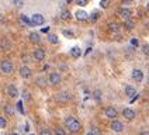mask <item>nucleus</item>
Here are the masks:
<instances>
[{"label": "nucleus", "mask_w": 149, "mask_h": 135, "mask_svg": "<svg viewBox=\"0 0 149 135\" xmlns=\"http://www.w3.org/2000/svg\"><path fill=\"white\" fill-rule=\"evenodd\" d=\"M110 127H111V129H113L114 132H123V131H124V124H123L121 121H118V120H113Z\"/></svg>", "instance_id": "nucleus-7"}, {"label": "nucleus", "mask_w": 149, "mask_h": 135, "mask_svg": "<svg viewBox=\"0 0 149 135\" xmlns=\"http://www.w3.org/2000/svg\"><path fill=\"white\" fill-rule=\"evenodd\" d=\"M59 17H61V20H69V18H70V13H69V10L63 8V10L61 11Z\"/></svg>", "instance_id": "nucleus-23"}, {"label": "nucleus", "mask_w": 149, "mask_h": 135, "mask_svg": "<svg viewBox=\"0 0 149 135\" xmlns=\"http://www.w3.org/2000/svg\"><path fill=\"white\" fill-rule=\"evenodd\" d=\"M4 114H7V116H14V107L11 106V104H6L4 106Z\"/></svg>", "instance_id": "nucleus-22"}, {"label": "nucleus", "mask_w": 149, "mask_h": 135, "mask_svg": "<svg viewBox=\"0 0 149 135\" xmlns=\"http://www.w3.org/2000/svg\"><path fill=\"white\" fill-rule=\"evenodd\" d=\"M23 100H24V101H30V100H31V94H30V92H28V90H24V92H23Z\"/></svg>", "instance_id": "nucleus-26"}, {"label": "nucleus", "mask_w": 149, "mask_h": 135, "mask_svg": "<svg viewBox=\"0 0 149 135\" xmlns=\"http://www.w3.org/2000/svg\"><path fill=\"white\" fill-rule=\"evenodd\" d=\"M104 114L107 118H111V120H117V116H118V111H117L114 107H107L104 110Z\"/></svg>", "instance_id": "nucleus-10"}, {"label": "nucleus", "mask_w": 149, "mask_h": 135, "mask_svg": "<svg viewBox=\"0 0 149 135\" xmlns=\"http://www.w3.org/2000/svg\"><path fill=\"white\" fill-rule=\"evenodd\" d=\"M40 135H54V132L51 129H48V128H44V129H41Z\"/></svg>", "instance_id": "nucleus-31"}, {"label": "nucleus", "mask_w": 149, "mask_h": 135, "mask_svg": "<svg viewBox=\"0 0 149 135\" xmlns=\"http://www.w3.org/2000/svg\"><path fill=\"white\" fill-rule=\"evenodd\" d=\"M76 18L77 20H80V21H86L87 20V13L82 10V8H79L77 11H76Z\"/></svg>", "instance_id": "nucleus-17"}, {"label": "nucleus", "mask_w": 149, "mask_h": 135, "mask_svg": "<svg viewBox=\"0 0 149 135\" xmlns=\"http://www.w3.org/2000/svg\"><path fill=\"white\" fill-rule=\"evenodd\" d=\"M131 76H132V79H134V80H136L138 83L143 80V73H142V70H141V69H134V70H132V73H131Z\"/></svg>", "instance_id": "nucleus-13"}, {"label": "nucleus", "mask_w": 149, "mask_h": 135, "mask_svg": "<svg viewBox=\"0 0 149 135\" xmlns=\"http://www.w3.org/2000/svg\"><path fill=\"white\" fill-rule=\"evenodd\" d=\"M70 1H73V0H68V3H70Z\"/></svg>", "instance_id": "nucleus-45"}, {"label": "nucleus", "mask_w": 149, "mask_h": 135, "mask_svg": "<svg viewBox=\"0 0 149 135\" xmlns=\"http://www.w3.org/2000/svg\"><path fill=\"white\" fill-rule=\"evenodd\" d=\"M17 109L20 110V113H24V110H23V104H21V101L17 104Z\"/></svg>", "instance_id": "nucleus-38"}, {"label": "nucleus", "mask_w": 149, "mask_h": 135, "mask_svg": "<svg viewBox=\"0 0 149 135\" xmlns=\"http://www.w3.org/2000/svg\"><path fill=\"white\" fill-rule=\"evenodd\" d=\"M121 3H123V6H130L131 3H132V0H121Z\"/></svg>", "instance_id": "nucleus-36"}, {"label": "nucleus", "mask_w": 149, "mask_h": 135, "mask_svg": "<svg viewBox=\"0 0 149 135\" xmlns=\"http://www.w3.org/2000/svg\"><path fill=\"white\" fill-rule=\"evenodd\" d=\"M70 56H72V58H80V56H82L80 47H73V48L70 49Z\"/></svg>", "instance_id": "nucleus-18"}, {"label": "nucleus", "mask_w": 149, "mask_h": 135, "mask_svg": "<svg viewBox=\"0 0 149 135\" xmlns=\"http://www.w3.org/2000/svg\"><path fill=\"white\" fill-rule=\"evenodd\" d=\"M139 135H149V129H142L139 132Z\"/></svg>", "instance_id": "nucleus-39"}, {"label": "nucleus", "mask_w": 149, "mask_h": 135, "mask_svg": "<svg viewBox=\"0 0 149 135\" xmlns=\"http://www.w3.org/2000/svg\"><path fill=\"white\" fill-rule=\"evenodd\" d=\"M35 84H37L38 87H47V79L42 77V76H40V77L35 79Z\"/></svg>", "instance_id": "nucleus-20"}, {"label": "nucleus", "mask_w": 149, "mask_h": 135, "mask_svg": "<svg viewBox=\"0 0 149 135\" xmlns=\"http://www.w3.org/2000/svg\"><path fill=\"white\" fill-rule=\"evenodd\" d=\"M7 127V120L4 117H0V128H6Z\"/></svg>", "instance_id": "nucleus-32"}, {"label": "nucleus", "mask_w": 149, "mask_h": 135, "mask_svg": "<svg viewBox=\"0 0 149 135\" xmlns=\"http://www.w3.org/2000/svg\"><path fill=\"white\" fill-rule=\"evenodd\" d=\"M123 117H124L125 120H128V121H132L134 118L136 117V113H135L132 109L127 107V109L123 110Z\"/></svg>", "instance_id": "nucleus-8"}, {"label": "nucleus", "mask_w": 149, "mask_h": 135, "mask_svg": "<svg viewBox=\"0 0 149 135\" xmlns=\"http://www.w3.org/2000/svg\"><path fill=\"white\" fill-rule=\"evenodd\" d=\"M45 51L42 49V48H37V49L33 52V58L34 61H37V62H41V61H44L45 59Z\"/></svg>", "instance_id": "nucleus-6"}, {"label": "nucleus", "mask_w": 149, "mask_h": 135, "mask_svg": "<svg viewBox=\"0 0 149 135\" xmlns=\"http://www.w3.org/2000/svg\"><path fill=\"white\" fill-rule=\"evenodd\" d=\"M13 4L16 7H23L24 6V0H13Z\"/></svg>", "instance_id": "nucleus-29"}, {"label": "nucleus", "mask_w": 149, "mask_h": 135, "mask_svg": "<svg viewBox=\"0 0 149 135\" xmlns=\"http://www.w3.org/2000/svg\"><path fill=\"white\" fill-rule=\"evenodd\" d=\"M142 52H143V54H149V44L142 45Z\"/></svg>", "instance_id": "nucleus-33"}, {"label": "nucleus", "mask_w": 149, "mask_h": 135, "mask_svg": "<svg viewBox=\"0 0 149 135\" xmlns=\"http://www.w3.org/2000/svg\"><path fill=\"white\" fill-rule=\"evenodd\" d=\"M6 90H7V94L11 99H17V97H18V90H17V87L14 84H8Z\"/></svg>", "instance_id": "nucleus-12"}, {"label": "nucleus", "mask_w": 149, "mask_h": 135, "mask_svg": "<svg viewBox=\"0 0 149 135\" xmlns=\"http://www.w3.org/2000/svg\"><path fill=\"white\" fill-rule=\"evenodd\" d=\"M18 73H20V76H21L23 79H30V77L33 76V72H31V69L27 66V65H23V66H20V69H18Z\"/></svg>", "instance_id": "nucleus-5"}, {"label": "nucleus", "mask_w": 149, "mask_h": 135, "mask_svg": "<svg viewBox=\"0 0 149 135\" xmlns=\"http://www.w3.org/2000/svg\"><path fill=\"white\" fill-rule=\"evenodd\" d=\"M30 41L38 44V42L41 41V35H40V33H31L30 34Z\"/></svg>", "instance_id": "nucleus-21"}, {"label": "nucleus", "mask_w": 149, "mask_h": 135, "mask_svg": "<svg viewBox=\"0 0 149 135\" xmlns=\"http://www.w3.org/2000/svg\"><path fill=\"white\" fill-rule=\"evenodd\" d=\"M48 31H49V28H48V27H47V28H42V33H48Z\"/></svg>", "instance_id": "nucleus-42"}, {"label": "nucleus", "mask_w": 149, "mask_h": 135, "mask_svg": "<svg viewBox=\"0 0 149 135\" xmlns=\"http://www.w3.org/2000/svg\"><path fill=\"white\" fill-rule=\"evenodd\" d=\"M18 23H20L21 25H33L31 20H30L27 16H20L18 17Z\"/></svg>", "instance_id": "nucleus-19"}, {"label": "nucleus", "mask_w": 149, "mask_h": 135, "mask_svg": "<svg viewBox=\"0 0 149 135\" xmlns=\"http://www.w3.org/2000/svg\"><path fill=\"white\" fill-rule=\"evenodd\" d=\"M47 38H48V41L51 42V44H58V35H56V34H48V37H47Z\"/></svg>", "instance_id": "nucleus-24"}, {"label": "nucleus", "mask_w": 149, "mask_h": 135, "mask_svg": "<svg viewBox=\"0 0 149 135\" xmlns=\"http://www.w3.org/2000/svg\"><path fill=\"white\" fill-rule=\"evenodd\" d=\"M108 31H110L111 34L118 35L120 31H121V28H120V25L117 24V23H108Z\"/></svg>", "instance_id": "nucleus-16"}, {"label": "nucleus", "mask_w": 149, "mask_h": 135, "mask_svg": "<svg viewBox=\"0 0 149 135\" xmlns=\"http://www.w3.org/2000/svg\"><path fill=\"white\" fill-rule=\"evenodd\" d=\"M31 23H33V25H42L45 23V17L42 16V14H40V13H35L31 17Z\"/></svg>", "instance_id": "nucleus-9"}, {"label": "nucleus", "mask_w": 149, "mask_h": 135, "mask_svg": "<svg viewBox=\"0 0 149 135\" xmlns=\"http://www.w3.org/2000/svg\"><path fill=\"white\" fill-rule=\"evenodd\" d=\"M148 84H149V76H148Z\"/></svg>", "instance_id": "nucleus-46"}, {"label": "nucleus", "mask_w": 149, "mask_h": 135, "mask_svg": "<svg viewBox=\"0 0 149 135\" xmlns=\"http://www.w3.org/2000/svg\"><path fill=\"white\" fill-rule=\"evenodd\" d=\"M11 135H18V134L17 132H11Z\"/></svg>", "instance_id": "nucleus-44"}, {"label": "nucleus", "mask_w": 149, "mask_h": 135, "mask_svg": "<svg viewBox=\"0 0 149 135\" xmlns=\"http://www.w3.org/2000/svg\"><path fill=\"white\" fill-rule=\"evenodd\" d=\"M138 44H139V42H138V40H135V38H132V40H131V45H134V47H138Z\"/></svg>", "instance_id": "nucleus-37"}, {"label": "nucleus", "mask_w": 149, "mask_h": 135, "mask_svg": "<svg viewBox=\"0 0 149 135\" xmlns=\"http://www.w3.org/2000/svg\"><path fill=\"white\" fill-rule=\"evenodd\" d=\"M0 70L3 72V73H11L13 70H14V65H13V62L11 61H8V59H4V61H1L0 62Z\"/></svg>", "instance_id": "nucleus-2"}, {"label": "nucleus", "mask_w": 149, "mask_h": 135, "mask_svg": "<svg viewBox=\"0 0 149 135\" xmlns=\"http://www.w3.org/2000/svg\"><path fill=\"white\" fill-rule=\"evenodd\" d=\"M124 93L125 96H128V97H135V94H136V89L131 86V84H127L124 87Z\"/></svg>", "instance_id": "nucleus-14"}, {"label": "nucleus", "mask_w": 149, "mask_h": 135, "mask_svg": "<svg viewBox=\"0 0 149 135\" xmlns=\"http://www.w3.org/2000/svg\"><path fill=\"white\" fill-rule=\"evenodd\" d=\"M118 16L121 17L123 20H130V17H131V11H130V8L127 7H121L120 10H118Z\"/></svg>", "instance_id": "nucleus-11"}, {"label": "nucleus", "mask_w": 149, "mask_h": 135, "mask_svg": "<svg viewBox=\"0 0 149 135\" xmlns=\"http://www.w3.org/2000/svg\"><path fill=\"white\" fill-rule=\"evenodd\" d=\"M55 99H56V101L58 103H62V104H66V103H69V101H72V94L69 92H59L56 96H55Z\"/></svg>", "instance_id": "nucleus-3"}, {"label": "nucleus", "mask_w": 149, "mask_h": 135, "mask_svg": "<svg viewBox=\"0 0 149 135\" xmlns=\"http://www.w3.org/2000/svg\"><path fill=\"white\" fill-rule=\"evenodd\" d=\"M62 34H63L66 38H73V37H74V34L72 33V31H69V30H63V31H62Z\"/></svg>", "instance_id": "nucleus-28"}, {"label": "nucleus", "mask_w": 149, "mask_h": 135, "mask_svg": "<svg viewBox=\"0 0 149 135\" xmlns=\"http://www.w3.org/2000/svg\"><path fill=\"white\" fill-rule=\"evenodd\" d=\"M74 1H76V4H77V6H80V7L87 6V3H89V0H74Z\"/></svg>", "instance_id": "nucleus-27"}, {"label": "nucleus", "mask_w": 149, "mask_h": 135, "mask_svg": "<svg viewBox=\"0 0 149 135\" xmlns=\"http://www.w3.org/2000/svg\"><path fill=\"white\" fill-rule=\"evenodd\" d=\"M59 68H61L62 70H66V65H65V63H59Z\"/></svg>", "instance_id": "nucleus-41"}, {"label": "nucleus", "mask_w": 149, "mask_h": 135, "mask_svg": "<svg viewBox=\"0 0 149 135\" xmlns=\"http://www.w3.org/2000/svg\"><path fill=\"white\" fill-rule=\"evenodd\" d=\"M48 83H49L51 86H58V84L61 83V75H59L58 72L49 73V76H48Z\"/></svg>", "instance_id": "nucleus-4"}, {"label": "nucleus", "mask_w": 149, "mask_h": 135, "mask_svg": "<svg viewBox=\"0 0 149 135\" xmlns=\"http://www.w3.org/2000/svg\"><path fill=\"white\" fill-rule=\"evenodd\" d=\"M100 6L101 7H108V0H101L100 1Z\"/></svg>", "instance_id": "nucleus-35"}, {"label": "nucleus", "mask_w": 149, "mask_h": 135, "mask_svg": "<svg viewBox=\"0 0 149 135\" xmlns=\"http://www.w3.org/2000/svg\"><path fill=\"white\" fill-rule=\"evenodd\" d=\"M0 48L3 51H8L11 48V41L8 38H1L0 40Z\"/></svg>", "instance_id": "nucleus-15"}, {"label": "nucleus", "mask_w": 149, "mask_h": 135, "mask_svg": "<svg viewBox=\"0 0 149 135\" xmlns=\"http://www.w3.org/2000/svg\"><path fill=\"white\" fill-rule=\"evenodd\" d=\"M54 135H66V131L63 129V128H55V131H54Z\"/></svg>", "instance_id": "nucleus-25"}, {"label": "nucleus", "mask_w": 149, "mask_h": 135, "mask_svg": "<svg viewBox=\"0 0 149 135\" xmlns=\"http://www.w3.org/2000/svg\"><path fill=\"white\" fill-rule=\"evenodd\" d=\"M125 27H127L128 30H132L134 28V21L132 20H125Z\"/></svg>", "instance_id": "nucleus-30"}, {"label": "nucleus", "mask_w": 149, "mask_h": 135, "mask_svg": "<svg viewBox=\"0 0 149 135\" xmlns=\"http://www.w3.org/2000/svg\"><path fill=\"white\" fill-rule=\"evenodd\" d=\"M94 99H96V100H100V99H101V92H100V90H96V92H94Z\"/></svg>", "instance_id": "nucleus-34"}, {"label": "nucleus", "mask_w": 149, "mask_h": 135, "mask_svg": "<svg viewBox=\"0 0 149 135\" xmlns=\"http://www.w3.org/2000/svg\"><path fill=\"white\" fill-rule=\"evenodd\" d=\"M90 20L91 21H96V20H97V14H96V11H94V14L90 17Z\"/></svg>", "instance_id": "nucleus-40"}, {"label": "nucleus", "mask_w": 149, "mask_h": 135, "mask_svg": "<svg viewBox=\"0 0 149 135\" xmlns=\"http://www.w3.org/2000/svg\"><path fill=\"white\" fill-rule=\"evenodd\" d=\"M65 127H66V129L69 132H72V134H76V132H79L80 131V128H82V124H80V121L77 120V118L74 117H68L65 120Z\"/></svg>", "instance_id": "nucleus-1"}, {"label": "nucleus", "mask_w": 149, "mask_h": 135, "mask_svg": "<svg viewBox=\"0 0 149 135\" xmlns=\"http://www.w3.org/2000/svg\"><path fill=\"white\" fill-rule=\"evenodd\" d=\"M146 8H148V10H149V1H148V3H146Z\"/></svg>", "instance_id": "nucleus-43"}]
</instances>
